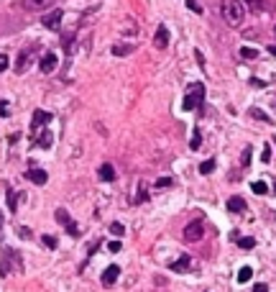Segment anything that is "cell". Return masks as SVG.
Returning <instances> with one entry per match:
<instances>
[{
    "label": "cell",
    "mask_w": 276,
    "mask_h": 292,
    "mask_svg": "<svg viewBox=\"0 0 276 292\" xmlns=\"http://www.w3.org/2000/svg\"><path fill=\"white\" fill-rule=\"evenodd\" d=\"M220 13H223L228 26H240V24H243L246 10H243V3H240V0H223Z\"/></svg>",
    "instance_id": "cell-1"
},
{
    "label": "cell",
    "mask_w": 276,
    "mask_h": 292,
    "mask_svg": "<svg viewBox=\"0 0 276 292\" xmlns=\"http://www.w3.org/2000/svg\"><path fill=\"white\" fill-rule=\"evenodd\" d=\"M202 100H205V85H202V82H192V85L187 87V95H184L182 108H184V110H194V108L202 105Z\"/></svg>",
    "instance_id": "cell-2"
},
{
    "label": "cell",
    "mask_w": 276,
    "mask_h": 292,
    "mask_svg": "<svg viewBox=\"0 0 276 292\" xmlns=\"http://www.w3.org/2000/svg\"><path fill=\"white\" fill-rule=\"evenodd\" d=\"M202 236H205V223H202V220L187 223V228H184V241L197 243V241H202Z\"/></svg>",
    "instance_id": "cell-3"
},
{
    "label": "cell",
    "mask_w": 276,
    "mask_h": 292,
    "mask_svg": "<svg viewBox=\"0 0 276 292\" xmlns=\"http://www.w3.org/2000/svg\"><path fill=\"white\" fill-rule=\"evenodd\" d=\"M33 54H36V47H26L21 54H18V59H16V72H26L28 67H31V62H33Z\"/></svg>",
    "instance_id": "cell-4"
},
{
    "label": "cell",
    "mask_w": 276,
    "mask_h": 292,
    "mask_svg": "<svg viewBox=\"0 0 276 292\" xmlns=\"http://www.w3.org/2000/svg\"><path fill=\"white\" fill-rule=\"evenodd\" d=\"M62 18H64V13H62L59 8H56V10H51V13H46V16L41 18V24H44L46 28H49V31H59Z\"/></svg>",
    "instance_id": "cell-5"
},
{
    "label": "cell",
    "mask_w": 276,
    "mask_h": 292,
    "mask_svg": "<svg viewBox=\"0 0 276 292\" xmlns=\"http://www.w3.org/2000/svg\"><path fill=\"white\" fill-rule=\"evenodd\" d=\"M56 64H59V57H56L54 51H46L44 57H41V62H39V67H41V72H44V74L54 72V70H56Z\"/></svg>",
    "instance_id": "cell-6"
},
{
    "label": "cell",
    "mask_w": 276,
    "mask_h": 292,
    "mask_svg": "<svg viewBox=\"0 0 276 292\" xmlns=\"http://www.w3.org/2000/svg\"><path fill=\"white\" fill-rule=\"evenodd\" d=\"M154 47L156 49H166L169 47V28L166 26H159L154 33Z\"/></svg>",
    "instance_id": "cell-7"
},
{
    "label": "cell",
    "mask_w": 276,
    "mask_h": 292,
    "mask_svg": "<svg viewBox=\"0 0 276 292\" xmlns=\"http://www.w3.org/2000/svg\"><path fill=\"white\" fill-rule=\"evenodd\" d=\"M118 274H120V267L110 264L105 272H102V285H105V287H113V285H115V279H118Z\"/></svg>",
    "instance_id": "cell-8"
},
{
    "label": "cell",
    "mask_w": 276,
    "mask_h": 292,
    "mask_svg": "<svg viewBox=\"0 0 276 292\" xmlns=\"http://www.w3.org/2000/svg\"><path fill=\"white\" fill-rule=\"evenodd\" d=\"M51 121V113H46V110H33V118H31V128L36 131L39 126H46V123Z\"/></svg>",
    "instance_id": "cell-9"
},
{
    "label": "cell",
    "mask_w": 276,
    "mask_h": 292,
    "mask_svg": "<svg viewBox=\"0 0 276 292\" xmlns=\"http://www.w3.org/2000/svg\"><path fill=\"white\" fill-rule=\"evenodd\" d=\"M51 3H54V0H23V8L33 10V13H39V10H46Z\"/></svg>",
    "instance_id": "cell-10"
},
{
    "label": "cell",
    "mask_w": 276,
    "mask_h": 292,
    "mask_svg": "<svg viewBox=\"0 0 276 292\" xmlns=\"http://www.w3.org/2000/svg\"><path fill=\"white\" fill-rule=\"evenodd\" d=\"M26 177L31 179L33 185H46V179H49V174H46L44 170H36V167H31V170L26 172Z\"/></svg>",
    "instance_id": "cell-11"
},
{
    "label": "cell",
    "mask_w": 276,
    "mask_h": 292,
    "mask_svg": "<svg viewBox=\"0 0 276 292\" xmlns=\"http://www.w3.org/2000/svg\"><path fill=\"white\" fill-rule=\"evenodd\" d=\"M189 264H192V259H189V254H184V256H182V259H177V262H171V264H169V269H171V272H187V269H189Z\"/></svg>",
    "instance_id": "cell-12"
},
{
    "label": "cell",
    "mask_w": 276,
    "mask_h": 292,
    "mask_svg": "<svg viewBox=\"0 0 276 292\" xmlns=\"http://www.w3.org/2000/svg\"><path fill=\"white\" fill-rule=\"evenodd\" d=\"M136 47L133 44H115L113 47V57H128V54H133Z\"/></svg>",
    "instance_id": "cell-13"
},
{
    "label": "cell",
    "mask_w": 276,
    "mask_h": 292,
    "mask_svg": "<svg viewBox=\"0 0 276 292\" xmlns=\"http://www.w3.org/2000/svg\"><path fill=\"white\" fill-rule=\"evenodd\" d=\"M228 210H230V213H243V210H246V200L238 197V195L230 197V200H228Z\"/></svg>",
    "instance_id": "cell-14"
},
{
    "label": "cell",
    "mask_w": 276,
    "mask_h": 292,
    "mask_svg": "<svg viewBox=\"0 0 276 292\" xmlns=\"http://www.w3.org/2000/svg\"><path fill=\"white\" fill-rule=\"evenodd\" d=\"M100 179H102V182H113V179H115L113 164H102V167H100Z\"/></svg>",
    "instance_id": "cell-15"
},
{
    "label": "cell",
    "mask_w": 276,
    "mask_h": 292,
    "mask_svg": "<svg viewBox=\"0 0 276 292\" xmlns=\"http://www.w3.org/2000/svg\"><path fill=\"white\" fill-rule=\"evenodd\" d=\"M36 144L41 146V149H49V146L54 144V133H51V131H44L41 136L36 139Z\"/></svg>",
    "instance_id": "cell-16"
},
{
    "label": "cell",
    "mask_w": 276,
    "mask_h": 292,
    "mask_svg": "<svg viewBox=\"0 0 276 292\" xmlns=\"http://www.w3.org/2000/svg\"><path fill=\"white\" fill-rule=\"evenodd\" d=\"M54 218L59 220L62 226H67V223H72V218H69V213H67L64 208H59V210H56V213H54Z\"/></svg>",
    "instance_id": "cell-17"
},
{
    "label": "cell",
    "mask_w": 276,
    "mask_h": 292,
    "mask_svg": "<svg viewBox=\"0 0 276 292\" xmlns=\"http://www.w3.org/2000/svg\"><path fill=\"white\" fill-rule=\"evenodd\" d=\"M251 277H253V269H251V267H243V269H240V272H238V282L243 285V282H248Z\"/></svg>",
    "instance_id": "cell-18"
},
{
    "label": "cell",
    "mask_w": 276,
    "mask_h": 292,
    "mask_svg": "<svg viewBox=\"0 0 276 292\" xmlns=\"http://www.w3.org/2000/svg\"><path fill=\"white\" fill-rule=\"evenodd\" d=\"M251 190H253L256 195H266V193H269V185H266V182H253Z\"/></svg>",
    "instance_id": "cell-19"
},
{
    "label": "cell",
    "mask_w": 276,
    "mask_h": 292,
    "mask_svg": "<svg viewBox=\"0 0 276 292\" xmlns=\"http://www.w3.org/2000/svg\"><path fill=\"white\" fill-rule=\"evenodd\" d=\"M248 113H251L253 118H258V121H263V123H271V118H269L266 113H263V110H258V108H251V110H248Z\"/></svg>",
    "instance_id": "cell-20"
},
{
    "label": "cell",
    "mask_w": 276,
    "mask_h": 292,
    "mask_svg": "<svg viewBox=\"0 0 276 292\" xmlns=\"http://www.w3.org/2000/svg\"><path fill=\"white\" fill-rule=\"evenodd\" d=\"M200 172H202V174H210V172H215V159H207V162H202V164H200Z\"/></svg>",
    "instance_id": "cell-21"
},
{
    "label": "cell",
    "mask_w": 276,
    "mask_h": 292,
    "mask_svg": "<svg viewBox=\"0 0 276 292\" xmlns=\"http://www.w3.org/2000/svg\"><path fill=\"white\" fill-rule=\"evenodd\" d=\"M200 144H202V133H200V128H194V133H192V144H189V146H192L194 151H197V149H200Z\"/></svg>",
    "instance_id": "cell-22"
},
{
    "label": "cell",
    "mask_w": 276,
    "mask_h": 292,
    "mask_svg": "<svg viewBox=\"0 0 276 292\" xmlns=\"http://www.w3.org/2000/svg\"><path fill=\"white\" fill-rule=\"evenodd\" d=\"M240 57H243V59H256V57H258V51H256V49H251V47H243V49H240Z\"/></svg>",
    "instance_id": "cell-23"
},
{
    "label": "cell",
    "mask_w": 276,
    "mask_h": 292,
    "mask_svg": "<svg viewBox=\"0 0 276 292\" xmlns=\"http://www.w3.org/2000/svg\"><path fill=\"white\" fill-rule=\"evenodd\" d=\"M8 208L16 213V208H18V195L13 193V190H8Z\"/></svg>",
    "instance_id": "cell-24"
},
{
    "label": "cell",
    "mask_w": 276,
    "mask_h": 292,
    "mask_svg": "<svg viewBox=\"0 0 276 292\" xmlns=\"http://www.w3.org/2000/svg\"><path fill=\"white\" fill-rule=\"evenodd\" d=\"M146 200H148V193H146V187L141 185V187H138V195H136V205H141V203H146Z\"/></svg>",
    "instance_id": "cell-25"
},
{
    "label": "cell",
    "mask_w": 276,
    "mask_h": 292,
    "mask_svg": "<svg viewBox=\"0 0 276 292\" xmlns=\"http://www.w3.org/2000/svg\"><path fill=\"white\" fill-rule=\"evenodd\" d=\"M246 5L253 10V13H258V10L263 8V0H246Z\"/></svg>",
    "instance_id": "cell-26"
},
{
    "label": "cell",
    "mask_w": 276,
    "mask_h": 292,
    "mask_svg": "<svg viewBox=\"0 0 276 292\" xmlns=\"http://www.w3.org/2000/svg\"><path fill=\"white\" fill-rule=\"evenodd\" d=\"M41 241H44L46 249H56V239H54V236H41Z\"/></svg>",
    "instance_id": "cell-27"
},
{
    "label": "cell",
    "mask_w": 276,
    "mask_h": 292,
    "mask_svg": "<svg viewBox=\"0 0 276 292\" xmlns=\"http://www.w3.org/2000/svg\"><path fill=\"white\" fill-rule=\"evenodd\" d=\"M238 246H240V249H253L256 241H253V239H238Z\"/></svg>",
    "instance_id": "cell-28"
},
{
    "label": "cell",
    "mask_w": 276,
    "mask_h": 292,
    "mask_svg": "<svg viewBox=\"0 0 276 292\" xmlns=\"http://www.w3.org/2000/svg\"><path fill=\"white\" fill-rule=\"evenodd\" d=\"M64 228H67V233H69V236H74V239L79 236V228H77V223H74V220H72V223H67Z\"/></svg>",
    "instance_id": "cell-29"
},
{
    "label": "cell",
    "mask_w": 276,
    "mask_h": 292,
    "mask_svg": "<svg viewBox=\"0 0 276 292\" xmlns=\"http://www.w3.org/2000/svg\"><path fill=\"white\" fill-rule=\"evenodd\" d=\"M156 187H159V190L171 187V177H161V179H156Z\"/></svg>",
    "instance_id": "cell-30"
},
{
    "label": "cell",
    "mask_w": 276,
    "mask_h": 292,
    "mask_svg": "<svg viewBox=\"0 0 276 292\" xmlns=\"http://www.w3.org/2000/svg\"><path fill=\"white\" fill-rule=\"evenodd\" d=\"M110 231H113L115 236H123V233H125V228H123V223H110Z\"/></svg>",
    "instance_id": "cell-31"
},
{
    "label": "cell",
    "mask_w": 276,
    "mask_h": 292,
    "mask_svg": "<svg viewBox=\"0 0 276 292\" xmlns=\"http://www.w3.org/2000/svg\"><path fill=\"white\" fill-rule=\"evenodd\" d=\"M240 164H243V167H248V164H251V146H248V149H243V156H240Z\"/></svg>",
    "instance_id": "cell-32"
},
{
    "label": "cell",
    "mask_w": 276,
    "mask_h": 292,
    "mask_svg": "<svg viewBox=\"0 0 276 292\" xmlns=\"http://www.w3.org/2000/svg\"><path fill=\"white\" fill-rule=\"evenodd\" d=\"M261 162H271V146H263V154H261Z\"/></svg>",
    "instance_id": "cell-33"
},
{
    "label": "cell",
    "mask_w": 276,
    "mask_h": 292,
    "mask_svg": "<svg viewBox=\"0 0 276 292\" xmlns=\"http://www.w3.org/2000/svg\"><path fill=\"white\" fill-rule=\"evenodd\" d=\"M187 8H192L194 13H202V8H200V3H197V0H187Z\"/></svg>",
    "instance_id": "cell-34"
},
{
    "label": "cell",
    "mask_w": 276,
    "mask_h": 292,
    "mask_svg": "<svg viewBox=\"0 0 276 292\" xmlns=\"http://www.w3.org/2000/svg\"><path fill=\"white\" fill-rule=\"evenodd\" d=\"M8 70V57L5 54H0V72H5Z\"/></svg>",
    "instance_id": "cell-35"
},
{
    "label": "cell",
    "mask_w": 276,
    "mask_h": 292,
    "mask_svg": "<svg viewBox=\"0 0 276 292\" xmlns=\"http://www.w3.org/2000/svg\"><path fill=\"white\" fill-rule=\"evenodd\" d=\"M108 249H110L113 254H115V251H120V241H110V243H108Z\"/></svg>",
    "instance_id": "cell-36"
},
{
    "label": "cell",
    "mask_w": 276,
    "mask_h": 292,
    "mask_svg": "<svg viewBox=\"0 0 276 292\" xmlns=\"http://www.w3.org/2000/svg\"><path fill=\"white\" fill-rule=\"evenodd\" d=\"M0 116H8V103H5V100H0Z\"/></svg>",
    "instance_id": "cell-37"
},
{
    "label": "cell",
    "mask_w": 276,
    "mask_h": 292,
    "mask_svg": "<svg viewBox=\"0 0 276 292\" xmlns=\"http://www.w3.org/2000/svg\"><path fill=\"white\" fill-rule=\"evenodd\" d=\"M253 292H269V287H266V285H263V282H258L256 287H253Z\"/></svg>",
    "instance_id": "cell-38"
},
{
    "label": "cell",
    "mask_w": 276,
    "mask_h": 292,
    "mask_svg": "<svg viewBox=\"0 0 276 292\" xmlns=\"http://www.w3.org/2000/svg\"><path fill=\"white\" fill-rule=\"evenodd\" d=\"M18 233H21V239H31V231L28 228H21Z\"/></svg>",
    "instance_id": "cell-39"
},
{
    "label": "cell",
    "mask_w": 276,
    "mask_h": 292,
    "mask_svg": "<svg viewBox=\"0 0 276 292\" xmlns=\"http://www.w3.org/2000/svg\"><path fill=\"white\" fill-rule=\"evenodd\" d=\"M0 239H3V213H0Z\"/></svg>",
    "instance_id": "cell-40"
},
{
    "label": "cell",
    "mask_w": 276,
    "mask_h": 292,
    "mask_svg": "<svg viewBox=\"0 0 276 292\" xmlns=\"http://www.w3.org/2000/svg\"><path fill=\"white\" fill-rule=\"evenodd\" d=\"M269 54H271V57H276V47H269Z\"/></svg>",
    "instance_id": "cell-41"
},
{
    "label": "cell",
    "mask_w": 276,
    "mask_h": 292,
    "mask_svg": "<svg viewBox=\"0 0 276 292\" xmlns=\"http://www.w3.org/2000/svg\"><path fill=\"white\" fill-rule=\"evenodd\" d=\"M274 193H276V185H274Z\"/></svg>",
    "instance_id": "cell-42"
},
{
    "label": "cell",
    "mask_w": 276,
    "mask_h": 292,
    "mask_svg": "<svg viewBox=\"0 0 276 292\" xmlns=\"http://www.w3.org/2000/svg\"><path fill=\"white\" fill-rule=\"evenodd\" d=\"M274 33H276V26H274Z\"/></svg>",
    "instance_id": "cell-43"
},
{
    "label": "cell",
    "mask_w": 276,
    "mask_h": 292,
    "mask_svg": "<svg viewBox=\"0 0 276 292\" xmlns=\"http://www.w3.org/2000/svg\"><path fill=\"white\" fill-rule=\"evenodd\" d=\"M274 141H276V139H274Z\"/></svg>",
    "instance_id": "cell-44"
}]
</instances>
